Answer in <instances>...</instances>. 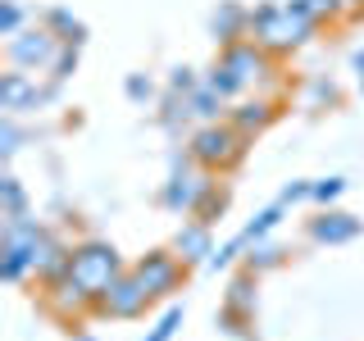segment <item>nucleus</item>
Wrapping results in <instances>:
<instances>
[{
    "mask_svg": "<svg viewBox=\"0 0 364 341\" xmlns=\"http://www.w3.org/2000/svg\"><path fill=\"white\" fill-rule=\"evenodd\" d=\"M318 32V18L305 9V0H264L250 9V41L269 55H291Z\"/></svg>",
    "mask_w": 364,
    "mask_h": 341,
    "instance_id": "f257e3e1",
    "label": "nucleus"
},
{
    "mask_svg": "<svg viewBox=\"0 0 364 341\" xmlns=\"http://www.w3.org/2000/svg\"><path fill=\"white\" fill-rule=\"evenodd\" d=\"M250 141H255V136L237 132L228 119L223 123H200V128L187 136V155H191V164L210 168V173H232V168L246 164Z\"/></svg>",
    "mask_w": 364,
    "mask_h": 341,
    "instance_id": "f03ea898",
    "label": "nucleus"
},
{
    "mask_svg": "<svg viewBox=\"0 0 364 341\" xmlns=\"http://www.w3.org/2000/svg\"><path fill=\"white\" fill-rule=\"evenodd\" d=\"M214 187H219V173L191 164V155H182V159L173 155V173H168L164 191H159V205L173 210V214H196Z\"/></svg>",
    "mask_w": 364,
    "mask_h": 341,
    "instance_id": "7ed1b4c3",
    "label": "nucleus"
},
{
    "mask_svg": "<svg viewBox=\"0 0 364 341\" xmlns=\"http://www.w3.org/2000/svg\"><path fill=\"white\" fill-rule=\"evenodd\" d=\"M123 273H128V269H123L119 250H114L105 237H87V242L73 246V278L82 282L91 296H105Z\"/></svg>",
    "mask_w": 364,
    "mask_h": 341,
    "instance_id": "20e7f679",
    "label": "nucleus"
},
{
    "mask_svg": "<svg viewBox=\"0 0 364 341\" xmlns=\"http://www.w3.org/2000/svg\"><path fill=\"white\" fill-rule=\"evenodd\" d=\"M132 273L146 282V291H151L155 301L178 296L182 282H187V264H182V255H173V246L168 250H146V255L132 264Z\"/></svg>",
    "mask_w": 364,
    "mask_h": 341,
    "instance_id": "39448f33",
    "label": "nucleus"
},
{
    "mask_svg": "<svg viewBox=\"0 0 364 341\" xmlns=\"http://www.w3.org/2000/svg\"><path fill=\"white\" fill-rule=\"evenodd\" d=\"M60 87L64 82H46L37 87V77L32 73H23V68H9V73H0V109L5 114H28V109H41V105H50L55 96H60Z\"/></svg>",
    "mask_w": 364,
    "mask_h": 341,
    "instance_id": "423d86ee",
    "label": "nucleus"
},
{
    "mask_svg": "<svg viewBox=\"0 0 364 341\" xmlns=\"http://www.w3.org/2000/svg\"><path fill=\"white\" fill-rule=\"evenodd\" d=\"M219 64L228 68V73L242 82V91L250 96L255 87H264L269 77H273V55L264 50V45H255V41H237V45H223L219 50Z\"/></svg>",
    "mask_w": 364,
    "mask_h": 341,
    "instance_id": "0eeeda50",
    "label": "nucleus"
},
{
    "mask_svg": "<svg viewBox=\"0 0 364 341\" xmlns=\"http://www.w3.org/2000/svg\"><path fill=\"white\" fill-rule=\"evenodd\" d=\"M60 37H55L50 28H23L18 37H9L5 41V55H9V64L23 68V73H37V68H50L55 64V55H60Z\"/></svg>",
    "mask_w": 364,
    "mask_h": 341,
    "instance_id": "6e6552de",
    "label": "nucleus"
},
{
    "mask_svg": "<svg viewBox=\"0 0 364 341\" xmlns=\"http://www.w3.org/2000/svg\"><path fill=\"white\" fill-rule=\"evenodd\" d=\"M41 305H46V314H55L60 323H77V318H87L96 310V296H91L73 273H64V278H55V282H41Z\"/></svg>",
    "mask_w": 364,
    "mask_h": 341,
    "instance_id": "1a4fd4ad",
    "label": "nucleus"
},
{
    "mask_svg": "<svg viewBox=\"0 0 364 341\" xmlns=\"http://www.w3.org/2000/svg\"><path fill=\"white\" fill-rule=\"evenodd\" d=\"M155 305V296L146 291V282L136 278V273L128 269L119 282L105 291V296H96V310L91 314H109V318H141L146 310Z\"/></svg>",
    "mask_w": 364,
    "mask_h": 341,
    "instance_id": "9d476101",
    "label": "nucleus"
},
{
    "mask_svg": "<svg viewBox=\"0 0 364 341\" xmlns=\"http://www.w3.org/2000/svg\"><path fill=\"white\" fill-rule=\"evenodd\" d=\"M32 273H37V282H55L73 273V246L55 227H41V237L32 242Z\"/></svg>",
    "mask_w": 364,
    "mask_h": 341,
    "instance_id": "9b49d317",
    "label": "nucleus"
},
{
    "mask_svg": "<svg viewBox=\"0 0 364 341\" xmlns=\"http://www.w3.org/2000/svg\"><path fill=\"white\" fill-rule=\"evenodd\" d=\"M360 232H364V219L341 214V210H323L318 219L305 223V237H310L314 246H346V242H355Z\"/></svg>",
    "mask_w": 364,
    "mask_h": 341,
    "instance_id": "f8f14e48",
    "label": "nucleus"
},
{
    "mask_svg": "<svg viewBox=\"0 0 364 341\" xmlns=\"http://www.w3.org/2000/svg\"><path fill=\"white\" fill-rule=\"evenodd\" d=\"M168 246H173V255H182V264H187V269L191 264H210V255L219 250V246H214V227L200 223V219H187L173 232V242H168Z\"/></svg>",
    "mask_w": 364,
    "mask_h": 341,
    "instance_id": "ddd939ff",
    "label": "nucleus"
},
{
    "mask_svg": "<svg viewBox=\"0 0 364 341\" xmlns=\"http://www.w3.org/2000/svg\"><path fill=\"white\" fill-rule=\"evenodd\" d=\"M278 114H282L278 100H269V96H242L237 105H228V123H232L237 132H246V136H259L273 119H278Z\"/></svg>",
    "mask_w": 364,
    "mask_h": 341,
    "instance_id": "4468645a",
    "label": "nucleus"
},
{
    "mask_svg": "<svg viewBox=\"0 0 364 341\" xmlns=\"http://www.w3.org/2000/svg\"><path fill=\"white\" fill-rule=\"evenodd\" d=\"M210 32L219 41V50L223 45H237V41H250V9L242 0H219V9L210 18Z\"/></svg>",
    "mask_w": 364,
    "mask_h": 341,
    "instance_id": "2eb2a0df",
    "label": "nucleus"
},
{
    "mask_svg": "<svg viewBox=\"0 0 364 341\" xmlns=\"http://www.w3.org/2000/svg\"><path fill=\"white\" fill-rule=\"evenodd\" d=\"M223 305H232V310H242V314H255V305H259V273H232L228 278V287H223Z\"/></svg>",
    "mask_w": 364,
    "mask_h": 341,
    "instance_id": "dca6fc26",
    "label": "nucleus"
},
{
    "mask_svg": "<svg viewBox=\"0 0 364 341\" xmlns=\"http://www.w3.org/2000/svg\"><path fill=\"white\" fill-rule=\"evenodd\" d=\"M287 264V246H278V242H255V246H246V255H242V269L250 273H269V269H282Z\"/></svg>",
    "mask_w": 364,
    "mask_h": 341,
    "instance_id": "f3484780",
    "label": "nucleus"
},
{
    "mask_svg": "<svg viewBox=\"0 0 364 341\" xmlns=\"http://www.w3.org/2000/svg\"><path fill=\"white\" fill-rule=\"evenodd\" d=\"M191 119H196V128H200V123H223L228 119V100L200 82L196 91H191Z\"/></svg>",
    "mask_w": 364,
    "mask_h": 341,
    "instance_id": "a211bd4d",
    "label": "nucleus"
},
{
    "mask_svg": "<svg viewBox=\"0 0 364 341\" xmlns=\"http://www.w3.org/2000/svg\"><path fill=\"white\" fill-rule=\"evenodd\" d=\"M0 278H5V282H28V278H37V273H32V250H23V246H0Z\"/></svg>",
    "mask_w": 364,
    "mask_h": 341,
    "instance_id": "6ab92c4d",
    "label": "nucleus"
},
{
    "mask_svg": "<svg viewBox=\"0 0 364 341\" xmlns=\"http://www.w3.org/2000/svg\"><path fill=\"white\" fill-rule=\"evenodd\" d=\"M282 214H287V205H282V200H273V205H269V210H259V214H255V219H250V223H246V227H242V232H237V237H242V242H246V246H255V242H264V237L273 232V227H278V223H282Z\"/></svg>",
    "mask_w": 364,
    "mask_h": 341,
    "instance_id": "aec40b11",
    "label": "nucleus"
},
{
    "mask_svg": "<svg viewBox=\"0 0 364 341\" xmlns=\"http://www.w3.org/2000/svg\"><path fill=\"white\" fill-rule=\"evenodd\" d=\"M46 28H50L64 45H82V41H87V23L73 18L68 9H50V14H46Z\"/></svg>",
    "mask_w": 364,
    "mask_h": 341,
    "instance_id": "412c9836",
    "label": "nucleus"
},
{
    "mask_svg": "<svg viewBox=\"0 0 364 341\" xmlns=\"http://www.w3.org/2000/svg\"><path fill=\"white\" fill-rule=\"evenodd\" d=\"M250 323H255V314H242V310H232V305H219V314H214V328H219L223 337H237V341H255Z\"/></svg>",
    "mask_w": 364,
    "mask_h": 341,
    "instance_id": "4be33fe9",
    "label": "nucleus"
},
{
    "mask_svg": "<svg viewBox=\"0 0 364 341\" xmlns=\"http://www.w3.org/2000/svg\"><path fill=\"white\" fill-rule=\"evenodd\" d=\"M18 214H28V191L14 173H5L0 178V219H18Z\"/></svg>",
    "mask_w": 364,
    "mask_h": 341,
    "instance_id": "5701e85b",
    "label": "nucleus"
},
{
    "mask_svg": "<svg viewBox=\"0 0 364 341\" xmlns=\"http://www.w3.org/2000/svg\"><path fill=\"white\" fill-rule=\"evenodd\" d=\"M187 123H191V96H168L164 100V114H159V128L178 136Z\"/></svg>",
    "mask_w": 364,
    "mask_h": 341,
    "instance_id": "b1692460",
    "label": "nucleus"
},
{
    "mask_svg": "<svg viewBox=\"0 0 364 341\" xmlns=\"http://www.w3.org/2000/svg\"><path fill=\"white\" fill-rule=\"evenodd\" d=\"M205 87H210V91H219L223 100H242V96H246V91H242V82H237V77L228 73V68H223L219 60H214V68L205 73Z\"/></svg>",
    "mask_w": 364,
    "mask_h": 341,
    "instance_id": "393cba45",
    "label": "nucleus"
},
{
    "mask_svg": "<svg viewBox=\"0 0 364 341\" xmlns=\"http://www.w3.org/2000/svg\"><path fill=\"white\" fill-rule=\"evenodd\" d=\"M228 200H232V196H228V187H214L210 191V196H205V205H200V210L196 214H191V219H200V223H219L223 219V214H228Z\"/></svg>",
    "mask_w": 364,
    "mask_h": 341,
    "instance_id": "a878e982",
    "label": "nucleus"
},
{
    "mask_svg": "<svg viewBox=\"0 0 364 341\" xmlns=\"http://www.w3.org/2000/svg\"><path fill=\"white\" fill-rule=\"evenodd\" d=\"M182 318H187V310H182V305H168V310L159 314V323L146 332V341H173V332L182 328Z\"/></svg>",
    "mask_w": 364,
    "mask_h": 341,
    "instance_id": "bb28decb",
    "label": "nucleus"
},
{
    "mask_svg": "<svg viewBox=\"0 0 364 341\" xmlns=\"http://www.w3.org/2000/svg\"><path fill=\"white\" fill-rule=\"evenodd\" d=\"M23 23H28V14H23V5L18 0H0V37H18L23 32Z\"/></svg>",
    "mask_w": 364,
    "mask_h": 341,
    "instance_id": "cd10ccee",
    "label": "nucleus"
},
{
    "mask_svg": "<svg viewBox=\"0 0 364 341\" xmlns=\"http://www.w3.org/2000/svg\"><path fill=\"white\" fill-rule=\"evenodd\" d=\"M205 82V77H196V68H187V64H178L173 73H168V96H191Z\"/></svg>",
    "mask_w": 364,
    "mask_h": 341,
    "instance_id": "c85d7f7f",
    "label": "nucleus"
},
{
    "mask_svg": "<svg viewBox=\"0 0 364 341\" xmlns=\"http://www.w3.org/2000/svg\"><path fill=\"white\" fill-rule=\"evenodd\" d=\"M123 91H128V100H132V105H151V100H155V82H151L146 73H128Z\"/></svg>",
    "mask_w": 364,
    "mask_h": 341,
    "instance_id": "c756f323",
    "label": "nucleus"
},
{
    "mask_svg": "<svg viewBox=\"0 0 364 341\" xmlns=\"http://www.w3.org/2000/svg\"><path fill=\"white\" fill-rule=\"evenodd\" d=\"M73 73H77V45H60V55H55V64H50V77L55 82H68Z\"/></svg>",
    "mask_w": 364,
    "mask_h": 341,
    "instance_id": "7c9ffc66",
    "label": "nucleus"
},
{
    "mask_svg": "<svg viewBox=\"0 0 364 341\" xmlns=\"http://www.w3.org/2000/svg\"><path fill=\"white\" fill-rule=\"evenodd\" d=\"M341 191H346V182H341V178H318L314 187H310V200H318V205L328 210V205H333Z\"/></svg>",
    "mask_w": 364,
    "mask_h": 341,
    "instance_id": "2f4dec72",
    "label": "nucleus"
},
{
    "mask_svg": "<svg viewBox=\"0 0 364 341\" xmlns=\"http://www.w3.org/2000/svg\"><path fill=\"white\" fill-rule=\"evenodd\" d=\"M242 255H246V242H242V237H232L228 246H219V250L210 255V269H228V264H237Z\"/></svg>",
    "mask_w": 364,
    "mask_h": 341,
    "instance_id": "473e14b6",
    "label": "nucleus"
},
{
    "mask_svg": "<svg viewBox=\"0 0 364 341\" xmlns=\"http://www.w3.org/2000/svg\"><path fill=\"white\" fill-rule=\"evenodd\" d=\"M18 141H23V136H18L14 114H5V123H0V155H5V159H14V155H18Z\"/></svg>",
    "mask_w": 364,
    "mask_h": 341,
    "instance_id": "72a5a7b5",
    "label": "nucleus"
},
{
    "mask_svg": "<svg viewBox=\"0 0 364 341\" xmlns=\"http://www.w3.org/2000/svg\"><path fill=\"white\" fill-rule=\"evenodd\" d=\"M310 100H314V105H337L341 91H337V82H328V77H314V82H310Z\"/></svg>",
    "mask_w": 364,
    "mask_h": 341,
    "instance_id": "f704fd0d",
    "label": "nucleus"
},
{
    "mask_svg": "<svg viewBox=\"0 0 364 341\" xmlns=\"http://www.w3.org/2000/svg\"><path fill=\"white\" fill-rule=\"evenodd\" d=\"M305 9H310L318 23H328V18H337V14H341V0H305Z\"/></svg>",
    "mask_w": 364,
    "mask_h": 341,
    "instance_id": "c9c22d12",
    "label": "nucleus"
},
{
    "mask_svg": "<svg viewBox=\"0 0 364 341\" xmlns=\"http://www.w3.org/2000/svg\"><path fill=\"white\" fill-rule=\"evenodd\" d=\"M310 187L314 182H287V187H282V205H296V200H310Z\"/></svg>",
    "mask_w": 364,
    "mask_h": 341,
    "instance_id": "e433bc0d",
    "label": "nucleus"
},
{
    "mask_svg": "<svg viewBox=\"0 0 364 341\" xmlns=\"http://www.w3.org/2000/svg\"><path fill=\"white\" fill-rule=\"evenodd\" d=\"M341 14H364V0H341Z\"/></svg>",
    "mask_w": 364,
    "mask_h": 341,
    "instance_id": "4c0bfd02",
    "label": "nucleus"
},
{
    "mask_svg": "<svg viewBox=\"0 0 364 341\" xmlns=\"http://www.w3.org/2000/svg\"><path fill=\"white\" fill-rule=\"evenodd\" d=\"M350 68H355V73L364 77V50H355V55H350Z\"/></svg>",
    "mask_w": 364,
    "mask_h": 341,
    "instance_id": "58836bf2",
    "label": "nucleus"
},
{
    "mask_svg": "<svg viewBox=\"0 0 364 341\" xmlns=\"http://www.w3.org/2000/svg\"><path fill=\"white\" fill-rule=\"evenodd\" d=\"M77 341H96V337H77Z\"/></svg>",
    "mask_w": 364,
    "mask_h": 341,
    "instance_id": "ea45409f",
    "label": "nucleus"
},
{
    "mask_svg": "<svg viewBox=\"0 0 364 341\" xmlns=\"http://www.w3.org/2000/svg\"><path fill=\"white\" fill-rule=\"evenodd\" d=\"M360 91H364V77H360Z\"/></svg>",
    "mask_w": 364,
    "mask_h": 341,
    "instance_id": "a19ab883",
    "label": "nucleus"
}]
</instances>
